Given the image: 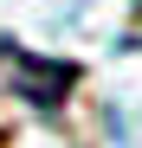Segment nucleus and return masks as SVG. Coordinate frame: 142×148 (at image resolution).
Masks as SVG:
<instances>
[{
  "label": "nucleus",
  "mask_w": 142,
  "mask_h": 148,
  "mask_svg": "<svg viewBox=\"0 0 142 148\" xmlns=\"http://www.w3.org/2000/svg\"><path fill=\"white\" fill-rule=\"evenodd\" d=\"M0 71H7V90L19 97V103H32L45 116H58L71 103V90H78L84 71L71 58H45V52H26L19 39H0Z\"/></svg>",
  "instance_id": "1"
}]
</instances>
